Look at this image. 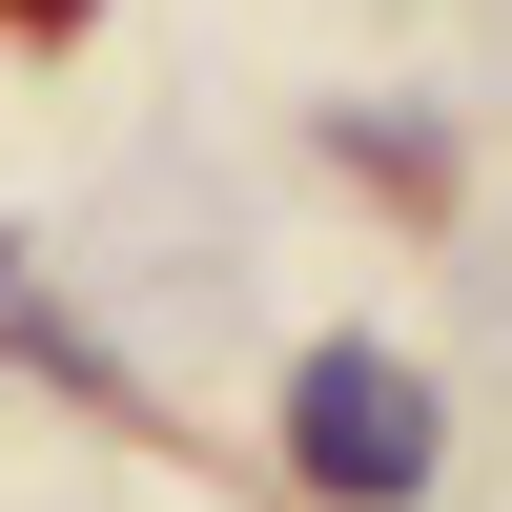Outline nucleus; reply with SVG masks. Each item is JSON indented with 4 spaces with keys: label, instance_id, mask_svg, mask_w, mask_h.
<instances>
[{
    "label": "nucleus",
    "instance_id": "f257e3e1",
    "mask_svg": "<svg viewBox=\"0 0 512 512\" xmlns=\"http://www.w3.org/2000/svg\"><path fill=\"white\" fill-rule=\"evenodd\" d=\"M287 472L328 512H410L431 492V369L410 349H308L287 369Z\"/></svg>",
    "mask_w": 512,
    "mask_h": 512
},
{
    "label": "nucleus",
    "instance_id": "f03ea898",
    "mask_svg": "<svg viewBox=\"0 0 512 512\" xmlns=\"http://www.w3.org/2000/svg\"><path fill=\"white\" fill-rule=\"evenodd\" d=\"M0 349H41V369H62V390H123V369H103V349H82V328H62V287H41L21 246H0Z\"/></svg>",
    "mask_w": 512,
    "mask_h": 512
},
{
    "label": "nucleus",
    "instance_id": "7ed1b4c3",
    "mask_svg": "<svg viewBox=\"0 0 512 512\" xmlns=\"http://www.w3.org/2000/svg\"><path fill=\"white\" fill-rule=\"evenodd\" d=\"M21 21H62V0H21Z\"/></svg>",
    "mask_w": 512,
    "mask_h": 512
}]
</instances>
